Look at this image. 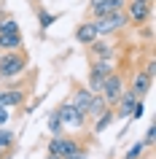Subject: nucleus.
<instances>
[{"label": "nucleus", "instance_id": "1", "mask_svg": "<svg viewBox=\"0 0 156 159\" xmlns=\"http://www.w3.org/2000/svg\"><path fill=\"white\" fill-rule=\"evenodd\" d=\"M27 54L22 49H14V51H0V81H11L16 75L25 73L27 67Z\"/></svg>", "mask_w": 156, "mask_h": 159}, {"label": "nucleus", "instance_id": "2", "mask_svg": "<svg viewBox=\"0 0 156 159\" xmlns=\"http://www.w3.org/2000/svg\"><path fill=\"white\" fill-rule=\"evenodd\" d=\"M78 148H89V143L81 140V138H75V135H54L46 146L49 151V157H57V159H65L70 154H75Z\"/></svg>", "mask_w": 156, "mask_h": 159}, {"label": "nucleus", "instance_id": "3", "mask_svg": "<svg viewBox=\"0 0 156 159\" xmlns=\"http://www.w3.org/2000/svg\"><path fill=\"white\" fill-rule=\"evenodd\" d=\"M124 14L129 19V25H145L151 14H154V0H127L124 3Z\"/></svg>", "mask_w": 156, "mask_h": 159}, {"label": "nucleus", "instance_id": "4", "mask_svg": "<svg viewBox=\"0 0 156 159\" xmlns=\"http://www.w3.org/2000/svg\"><path fill=\"white\" fill-rule=\"evenodd\" d=\"M59 113V121H62V127H73V129H81V127H86V113H83L78 105H73L70 100H65V102H59L57 108H54Z\"/></svg>", "mask_w": 156, "mask_h": 159}, {"label": "nucleus", "instance_id": "5", "mask_svg": "<svg viewBox=\"0 0 156 159\" xmlns=\"http://www.w3.org/2000/svg\"><path fill=\"white\" fill-rule=\"evenodd\" d=\"M113 70V59H91L89 65V78H86V86H89V92L100 94L102 89V81H105V75Z\"/></svg>", "mask_w": 156, "mask_h": 159}, {"label": "nucleus", "instance_id": "6", "mask_svg": "<svg viewBox=\"0 0 156 159\" xmlns=\"http://www.w3.org/2000/svg\"><path fill=\"white\" fill-rule=\"evenodd\" d=\"M94 27H97L100 35H113V33H121L124 27H129V19H127L124 11H116V14H108V16L94 19Z\"/></svg>", "mask_w": 156, "mask_h": 159}, {"label": "nucleus", "instance_id": "7", "mask_svg": "<svg viewBox=\"0 0 156 159\" xmlns=\"http://www.w3.org/2000/svg\"><path fill=\"white\" fill-rule=\"evenodd\" d=\"M121 92H124V75L118 73V70H110V73L105 75V81H102V89H100V94H102V97H105V102L113 108L116 100L121 97Z\"/></svg>", "mask_w": 156, "mask_h": 159}, {"label": "nucleus", "instance_id": "8", "mask_svg": "<svg viewBox=\"0 0 156 159\" xmlns=\"http://www.w3.org/2000/svg\"><path fill=\"white\" fill-rule=\"evenodd\" d=\"M127 0H89V8H86V19H100L116 11H124Z\"/></svg>", "mask_w": 156, "mask_h": 159}, {"label": "nucleus", "instance_id": "9", "mask_svg": "<svg viewBox=\"0 0 156 159\" xmlns=\"http://www.w3.org/2000/svg\"><path fill=\"white\" fill-rule=\"evenodd\" d=\"M27 100V86H6L0 89V105L6 108H19Z\"/></svg>", "mask_w": 156, "mask_h": 159}, {"label": "nucleus", "instance_id": "10", "mask_svg": "<svg viewBox=\"0 0 156 159\" xmlns=\"http://www.w3.org/2000/svg\"><path fill=\"white\" fill-rule=\"evenodd\" d=\"M70 92H73L70 102H73V105H78V108L86 113V108H89V102H91V97H94V92H89V86L81 84V81H73V84H70Z\"/></svg>", "mask_w": 156, "mask_h": 159}, {"label": "nucleus", "instance_id": "11", "mask_svg": "<svg viewBox=\"0 0 156 159\" xmlns=\"http://www.w3.org/2000/svg\"><path fill=\"white\" fill-rule=\"evenodd\" d=\"M100 38L97 27H94V19H83L81 25L75 27V41L81 43V46H91V43Z\"/></svg>", "mask_w": 156, "mask_h": 159}, {"label": "nucleus", "instance_id": "12", "mask_svg": "<svg viewBox=\"0 0 156 159\" xmlns=\"http://www.w3.org/2000/svg\"><path fill=\"white\" fill-rule=\"evenodd\" d=\"M151 86H154V78H151L145 70H137V73H135V78H132V86H129V89L135 92V97H137V100H143V97L151 92Z\"/></svg>", "mask_w": 156, "mask_h": 159}, {"label": "nucleus", "instance_id": "13", "mask_svg": "<svg viewBox=\"0 0 156 159\" xmlns=\"http://www.w3.org/2000/svg\"><path fill=\"white\" fill-rule=\"evenodd\" d=\"M22 33L19 30H0V51H14L22 49Z\"/></svg>", "mask_w": 156, "mask_h": 159}, {"label": "nucleus", "instance_id": "14", "mask_svg": "<svg viewBox=\"0 0 156 159\" xmlns=\"http://www.w3.org/2000/svg\"><path fill=\"white\" fill-rule=\"evenodd\" d=\"M89 49H91V57H94V59H113V54H116L113 46H110V43H105V41H100V38L91 43Z\"/></svg>", "mask_w": 156, "mask_h": 159}, {"label": "nucleus", "instance_id": "15", "mask_svg": "<svg viewBox=\"0 0 156 159\" xmlns=\"http://www.w3.org/2000/svg\"><path fill=\"white\" fill-rule=\"evenodd\" d=\"M105 108H110V105L105 102V97H102V94H94V97H91V102H89V108H86V119H89V121H94V119H97Z\"/></svg>", "mask_w": 156, "mask_h": 159}, {"label": "nucleus", "instance_id": "16", "mask_svg": "<svg viewBox=\"0 0 156 159\" xmlns=\"http://www.w3.org/2000/svg\"><path fill=\"white\" fill-rule=\"evenodd\" d=\"M113 119H116V113H113V108H105L102 113H100L97 119H94V135H102L108 129V127L113 124Z\"/></svg>", "mask_w": 156, "mask_h": 159}, {"label": "nucleus", "instance_id": "17", "mask_svg": "<svg viewBox=\"0 0 156 159\" xmlns=\"http://www.w3.org/2000/svg\"><path fill=\"white\" fill-rule=\"evenodd\" d=\"M54 22H57V16H54V14H49L46 8H41V6H38V25H41V33H46V30H49Z\"/></svg>", "mask_w": 156, "mask_h": 159}, {"label": "nucleus", "instance_id": "18", "mask_svg": "<svg viewBox=\"0 0 156 159\" xmlns=\"http://www.w3.org/2000/svg\"><path fill=\"white\" fill-rule=\"evenodd\" d=\"M46 124H49V132L51 135H62V129H65L62 121H59V113H57V111H51V113H49V121H46Z\"/></svg>", "mask_w": 156, "mask_h": 159}, {"label": "nucleus", "instance_id": "19", "mask_svg": "<svg viewBox=\"0 0 156 159\" xmlns=\"http://www.w3.org/2000/svg\"><path fill=\"white\" fill-rule=\"evenodd\" d=\"M143 154H145V143H143V140H137V143H135V146H132V148L127 151V154H124L121 159H143Z\"/></svg>", "mask_w": 156, "mask_h": 159}, {"label": "nucleus", "instance_id": "20", "mask_svg": "<svg viewBox=\"0 0 156 159\" xmlns=\"http://www.w3.org/2000/svg\"><path fill=\"white\" fill-rule=\"evenodd\" d=\"M14 146V132L11 129H0V151H6Z\"/></svg>", "mask_w": 156, "mask_h": 159}, {"label": "nucleus", "instance_id": "21", "mask_svg": "<svg viewBox=\"0 0 156 159\" xmlns=\"http://www.w3.org/2000/svg\"><path fill=\"white\" fill-rule=\"evenodd\" d=\"M154 140H156V127H148V132H145V146H154Z\"/></svg>", "mask_w": 156, "mask_h": 159}, {"label": "nucleus", "instance_id": "22", "mask_svg": "<svg viewBox=\"0 0 156 159\" xmlns=\"http://www.w3.org/2000/svg\"><path fill=\"white\" fill-rule=\"evenodd\" d=\"M89 157V148H78L75 154H70V157H65V159H86Z\"/></svg>", "mask_w": 156, "mask_h": 159}, {"label": "nucleus", "instance_id": "23", "mask_svg": "<svg viewBox=\"0 0 156 159\" xmlns=\"http://www.w3.org/2000/svg\"><path fill=\"white\" fill-rule=\"evenodd\" d=\"M145 73L151 75V78H154V73H156V65H154V59H151V62H148V65H145Z\"/></svg>", "mask_w": 156, "mask_h": 159}, {"label": "nucleus", "instance_id": "24", "mask_svg": "<svg viewBox=\"0 0 156 159\" xmlns=\"http://www.w3.org/2000/svg\"><path fill=\"white\" fill-rule=\"evenodd\" d=\"M6 119H8V108H6V105H0V124H3Z\"/></svg>", "mask_w": 156, "mask_h": 159}]
</instances>
